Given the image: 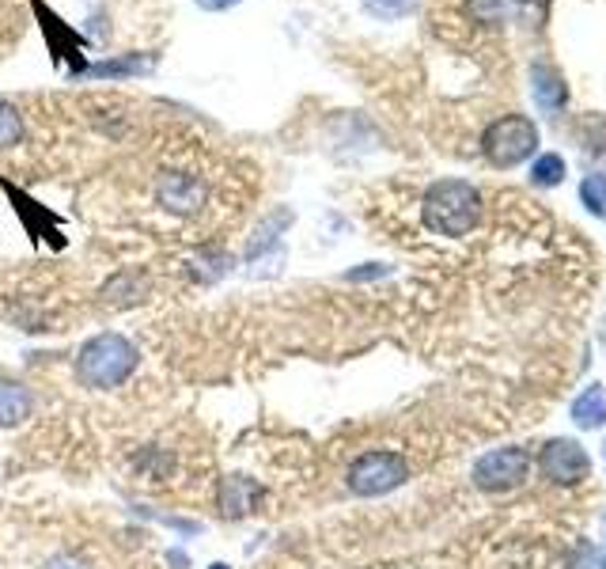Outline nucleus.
Wrapping results in <instances>:
<instances>
[{"label":"nucleus","mask_w":606,"mask_h":569,"mask_svg":"<svg viewBox=\"0 0 606 569\" xmlns=\"http://www.w3.org/2000/svg\"><path fill=\"white\" fill-rule=\"evenodd\" d=\"M137 368H141V349L122 331L92 334L76 349V360H72V373H76L80 387H88V392H114V387L130 384Z\"/></svg>","instance_id":"f257e3e1"},{"label":"nucleus","mask_w":606,"mask_h":569,"mask_svg":"<svg viewBox=\"0 0 606 569\" xmlns=\"http://www.w3.org/2000/svg\"><path fill=\"white\" fill-rule=\"evenodd\" d=\"M421 224L432 236L463 240L482 224V194L466 179H436L421 197Z\"/></svg>","instance_id":"f03ea898"},{"label":"nucleus","mask_w":606,"mask_h":569,"mask_svg":"<svg viewBox=\"0 0 606 569\" xmlns=\"http://www.w3.org/2000/svg\"><path fill=\"white\" fill-rule=\"evenodd\" d=\"M410 478V464L402 451L391 448H368L360 451L346 471V486L357 498H383V494L398 490Z\"/></svg>","instance_id":"7ed1b4c3"},{"label":"nucleus","mask_w":606,"mask_h":569,"mask_svg":"<svg viewBox=\"0 0 606 569\" xmlns=\"http://www.w3.org/2000/svg\"><path fill=\"white\" fill-rule=\"evenodd\" d=\"M538 149V130L527 114H504L482 133V152L493 167H515Z\"/></svg>","instance_id":"20e7f679"},{"label":"nucleus","mask_w":606,"mask_h":569,"mask_svg":"<svg viewBox=\"0 0 606 569\" xmlns=\"http://www.w3.org/2000/svg\"><path fill=\"white\" fill-rule=\"evenodd\" d=\"M152 197L156 205L171 216H197L209 205V183H205L197 171H160L156 183H152Z\"/></svg>","instance_id":"39448f33"},{"label":"nucleus","mask_w":606,"mask_h":569,"mask_svg":"<svg viewBox=\"0 0 606 569\" xmlns=\"http://www.w3.org/2000/svg\"><path fill=\"white\" fill-rule=\"evenodd\" d=\"M531 475V456L523 448H493L485 451L482 459L474 464V478L477 490L485 494H504V490H515V486H523V478Z\"/></svg>","instance_id":"423d86ee"},{"label":"nucleus","mask_w":606,"mask_h":569,"mask_svg":"<svg viewBox=\"0 0 606 569\" xmlns=\"http://www.w3.org/2000/svg\"><path fill=\"white\" fill-rule=\"evenodd\" d=\"M31 8L39 12L42 34H47L50 53H53V61H58V69H65L72 80H80V77H84V69H88L84 39H80V31H72V27L61 20V16L53 12V8L42 4V0H31Z\"/></svg>","instance_id":"0eeeda50"},{"label":"nucleus","mask_w":606,"mask_h":569,"mask_svg":"<svg viewBox=\"0 0 606 569\" xmlns=\"http://www.w3.org/2000/svg\"><path fill=\"white\" fill-rule=\"evenodd\" d=\"M160 69V53L156 50H125V53H106V58L88 61L84 77L80 80H95V84H122V80H141L152 77Z\"/></svg>","instance_id":"6e6552de"},{"label":"nucleus","mask_w":606,"mask_h":569,"mask_svg":"<svg viewBox=\"0 0 606 569\" xmlns=\"http://www.w3.org/2000/svg\"><path fill=\"white\" fill-rule=\"evenodd\" d=\"M261 501H266V490H261L258 478L250 475H224L220 482H216V509H220L224 520H247L255 517L261 509Z\"/></svg>","instance_id":"1a4fd4ad"},{"label":"nucleus","mask_w":606,"mask_h":569,"mask_svg":"<svg viewBox=\"0 0 606 569\" xmlns=\"http://www.w3.org/2000/svg\"><path fill=\"white\" fill-rule=\"evenodd\" d=\"M542 478L557 486H576L581 478H587V451L573 440H549L538 456Z\"/></svg>","instance_id":"9d476101"},{"label":"nucleus","mask_w":606,"mask_h":569,"mask_svg":"<svg viewBox=\"0 0 606 569\" xmlns=\"http://www.w3.org/2000/svg\"><path fill=\"white\" fill-rule=\"evenodd\" d=\"M148 293L152 282L141 270H117V274H111V282H103V288H99L103 304H111V308H137L141 301H148Z\"/></svg>","instance_id":"9b49d317"},{"label":"nucleus","mask_w":606,"mask_h":569,"mask_svg":"<svg viewBox=\"0 0 606 569\" xmlns=\"http://www.w3.org/2000/svg\"><path fill=\"white\" fill-rule=\"evenodd\" d=\"M292 221H296V213L288 210V205H274V210H269L266 216H261V224L255 228V236H250V243H247V255H243V262H250V258L266 255V251L285 247V232L292 228Z\"/></svg>","instance_id":"f8f14e48"},{"label":"nucleus","mask_w":606,"mask_h":569,"mask_svg":"<svg viewBox=\"0 0 606 569\" xmlns=\"http://www.w3.org/2000/svg\"><path fill=\"white\" fill-rule=\"evenodd\" d=\"M34 414V395L31 387L16 384V379H0V429L23 426Z\"/></svg>","instance_id":"ddd939ff"},{"label":"nucleus","mask_w":606,"mask_h":569,"mask_svg":"<svg viewBox=\"0 0 606 569\" xmlns=\"http://www.w3.org/2000/svg\"><path fill=\"white\" fill-rule=\"evenodd\" d=\"M235 270V255L224 247H202L194 258H189V274H194V282L202 285H216L224 274H232Z\"/></svg>","instance_id":"4468645a"},{"label":"nucleus","mask_w":606,"mask_h":569,"mask_svg":"<svg viewBox=\"0 0 606 569\" xmlns=\"http://www.w3.org/2000/svg\"><path fill=\"white\" fill-rule=\"evenodd\" d=\"M573 421L581 429H603L606 426V392L599 384L584 387L573 403Z\"/></svg>","instance_id":"2eb2a0df"},{"label":"nucleus","mask_w":606,"mask_h":569,"mask_svg":"<svg viewBox=\"0 0 606 569\" xmlns=\"http://www.w3.org/2000/svg\"><path fill=\"white\" fill-rule=\"evenodd\" d=\"M27 138V122L23 111L12 103V99H0V152H12L20 149Z\"/></svg>","instance_id":"dca6fc26"},{"label":"nucleus","mask_w":606,"mask_h":569,"mask_svg":"<svg viewBox=\"0 0 606 569\" xmlns=\"http://www.w3.org/2000/svg\"><path fill=\"white\" fill-rule=\"evenodd\" d=\"M531 80H535V99H538V106H546V111H557V106L568 99V88L561 84V77H557L554 69L535 65V72H531Z\"/></svg>","instance_id":"f3484780"},{"label":"nucleus","mask_w":606,"mask_h":569,"mask_svg":"<svg viewBox=\"0 0 606 569\" xmlns=\"http://www.w3.org/2000/svg\"><path fill=\"white\" fill-rule=\"evenodd\" d=\"M421 4H424V0H360V8H364V12L372 16V20H379V23L405 20V16H413Z\"/></svg>","instance_id":"a211bd4d"},{"label":"nucleus","mask_w":606,"mask_h":569,"mask_svg":"<svg viewBox=\"0 0 606 569\" xmlns=\"http://www.w3.org/2000/svg\"><path fill=\"white\" fill-rule=\"evenodd\" d=\"M581 202L587 205L592 213H606V175L603 171H595V175H587L581 183Z\"/></svg>","instance_id":"6ab92c4d"},{"label":"nucleus","mask_w":606,"mask_h":569,"mask_svg":"<svg viewBox=\"0 0 606 569\" xmlns=\"http://www.w3.org/2000/svg\"><path fill=\"white\" fill-rule=\"evenodd\" d=\"M531 179H535L538 186H557L561 179H565V160H561L557 152H546V156L531 167Z\"/></svg>","instance_id":"aec40b11"},{"label":"nucleus","mask_w":606,"mask_h":569,"mask_svg":"<svg viewBox=\"0 0 606 569\" xmlns=\"http://www.w3.org/2000/svg\"><path fill=\"white\" fill-rule=\"evenodd\" d=\"M391 270L383 266V262H364L360 270H349L346 282H376V277H387Z\"/></svg>","instance_id":"412c9836"},{"label":"nucleus","mask_w":606,"mask_h":569,"mask_svg":"<svg viewBox=\"0 0 606 569\" xmlns=\"http://www.w3.org/2000/svg\"><path fill=\"white\" fill-rule=\"evenodd\" d=\"M239 4H247V0H194V8H202L205 16H224V12H235Z\"/></svg>","instance_id":"4be33fe9"},{"label":"nucleus","mask_w":606,"mask_h":569,"mask_svg":"<svg viewBox=\"0 0 606 569\" xmlns=\"http://www.w3.org/2000/svg\"><path fill=\"white\" fill-rule=\"evenodd\" d=\"M42 569H92L80 555H53L50 562H42Z\"/></svg>","instance_id":"5701e85b"},{"label":"nucleus","mask_w":606,"mask_h":569,"mask_svg":"<svg viewBox=\"0 0 606 569\" xmlns=\"http://www.w3.org/2000/svg\"><path fill=\"white\" fill-rule=\"evenodd\" d=\"M167 562L175 566V569H186V555H183V550H171V555H167Z\"/></svg>","instance_id":"b1692460"},{"label":"nucleus","mask_w":606,"mask_h":569,"mask_svg":"<svg viewBox=\"0 0 606 569\" xmlns=\"http://www.w3.org/2000/svg\"><path fill=\"white\" fill-rule=\"evenodd\" d=\"M209 569H232V566H228V562H213Z\"/></svg>","instance_id":"393cba45"},{"label":"nucleus","mask_w":606,"mask_h":569,"mask_svg":"<svg viewBox=\"0 0 606 569\" xmlns=\"http://www.w3.org/2000/svg\"><path fill=\"white\" fill-rule=\"evenodd\" d=\"M603 456H606V445H603Z\"/></svg>","instance_id":"a878e982"}]
</instances>
